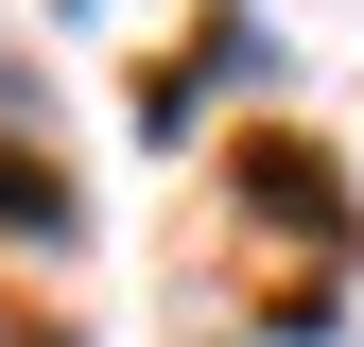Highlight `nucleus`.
Returning a JSON list of instances; mask_svg holds the SVG:
<instances>
[{
    "label": "nucleus",
    "mask_w": 364,
    "mask_h": 347,
    "mask_svg": "<svg viewBox=\"0 0 364 347\" xmlns=\"http://www.w3.org/2000/svg\"><path fill=\"white\" fill-rule=\"evenodd\" d=\"M0 347H53V330H35V313H0Z\"/></svg>",
    "instance_id": "nucleus-1"
}]
</instances>
